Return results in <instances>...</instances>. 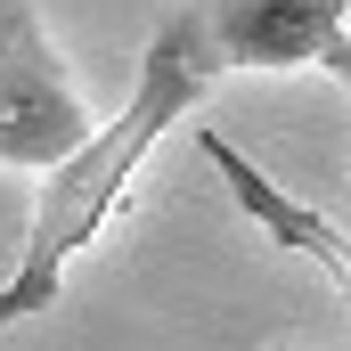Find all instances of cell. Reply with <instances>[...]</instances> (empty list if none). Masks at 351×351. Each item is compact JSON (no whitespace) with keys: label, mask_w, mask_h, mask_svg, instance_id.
Instances as JSON below:
<instances>
[{"label":"cell","mask_w":351,"mask_h":351,"mask_svg":"<svg viewBox=\"0 0 351 351\" xmlns=\"http://www.w3.org/2000/svg\"><path fill=\"white\" fill-rule=\"evenodd\" d=\"M221 74H229V66L213 58L196 0H188V8H172V16L156 25V41L139 49V66H131V98L114 106V123H98L82 147H74L58 172L41 180V204H33V229H25L16 278L0 286V327L41 319V311L58 302L66 262H74L90 237L123 213V196H131L139 164L156 156V139H164V131H180V123L213 98V82H221Z\"/></svg>","instance_id":"obj_1"},{"label":"cell","mask_w":351,"mask_h":351,"mask_svg":"<svg viewBox=\"0 0 351 351\" xmlns=\"http://www.w3.org/2000/svg\"><path fill=\"white\" fill-rule=\"evenodd\" d=\"M90 131V98L74 90L33 0H0V164L58 172Z\"/></svg>","instance_id":"obj_2"},{"label":"cell","mask_w":351,"mask_h":351,"mask_svg":"<svg viewBox=\"0 0 351 351\" xmlns=\"http://www.w3.org/2000/svg\"><path fill=\"white\" fill-rule=\"evenodd\" d=\"M204 41L221 66L237 74H294V66H327V49L351 33L343 0H196Z\"/></svg>","instance_id":"obj_3"},{"label":"cell","mask_w":351,"mask_h":351,"mask_svg":"<svg viewBox=\"0 0 351 351\" xmlns=\"http://www.w3.org/2000/svg\"><path fill=\"white\" fill-rule=\"evenodd\" d=\"M196 156L221 172V188L237 196V213H245L254 229H269L286 254L319 262V269H327V286H335V294H351V237L335 229V221H327V213H311L302 196H286V188H278V180H269L262 164L245 156V147H229L221 131H196Z\"/></svg>","instance_id":"obj_4"},{"label":"cell","mask_w":351,"mask_h":351,"mask_svg":"<svg viewBox=\"0 0 351 351\" xmlns=\"http://www.w3.org/2000/svg\"><path fill=\"white\" fill-rule=\"evenodd\" d=\"M327 74H335V82L351 90V33H343V41H335V49H327Z\"/></svg>","instance_id":"obj_5"}]
</instances>
